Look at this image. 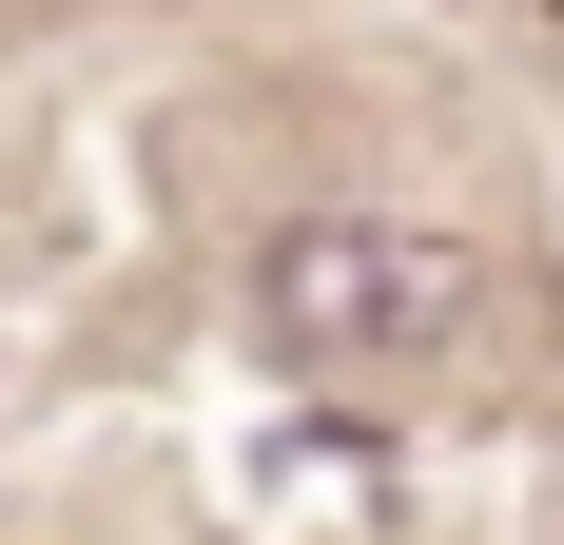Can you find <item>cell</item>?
<instances>
[{"mask_svg": "<svg viewBox=\"0 0 564 545\" xmlns=\"http://www.w3.org/2000/svg\"><path fill=\"white\" fill-rule=\"evenodd\" d=\"M253 331L292 371H448L487 331V234H448V215H292L253 254Z\"/></svg>", "mask_w": 564, "mask_h": 545, "instance_id": "cell-1", "label": "cell"}]
</instances>
